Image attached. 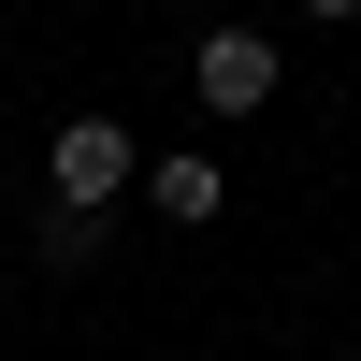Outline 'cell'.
<instances>
[{
    "label": "cell",
    "mask_w": 361,
    "mask_h": 361,
    "mask_svg": "<svg viewBox=\"0 0 361 361\" xmlns=\"http://www.w3.org/2000/svg\"><path fill=\"white\" fill-rule=\"evenodd\" d=\"M130 173H145V159H130V130H116V116H58V145H44V188L73 202V217H102Z\"/></svg>",
    "instance_id": "cell-1"
},
{
    "label": "cell",
    "mask_w": 361,
    "mask_h": 361,
    "mask_svg": "<svg viewBox=\"0 0 361 361\" xmlns=\"http://www.w3.org/2000/svg\"><path fill=\"white\" fill-rule=\"evenodd\" d=\"M304 15H318V29H347V15H361V0H304Z\"/></svg>",
    "instance_id": "cell-4"
},
{
    "label": "cell",
    "mask_w": 361,
    "mask_h": 361,
    "mask_svg": "<svg viewBox=\"0 0 361 361\" xmlns=\"http://www.w3.org/2000/svg\"><path fill=\"white\" fill-rule=\"evenodd\" d=\"M188 87H202L217 116H260V102H275V44H260V29H202Z\"/></svg>",
    "instance_id": "cell-2"
},
{
    "label": "cell",
    "mask_w": 361,
    "mask_h": 361,
    "mask_svg": "<svg viewBox=\"0 0 361 361\" xmlns=\"http://www.w3.org/2000/svg\"><path fill=\"white\" fill-rule=\"evenodd\" d=\"M145 202H159L173 231H202V217H217V159H159V173H145Z\"/></svg>",
    "instance_id": "cell-3"
}]
</instances>
